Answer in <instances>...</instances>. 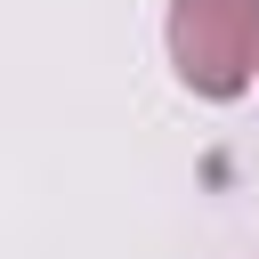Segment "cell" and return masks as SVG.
<instances>
[{
  "mask_svg": "<svg viewBox=\"0 0 259 259\" xmlns=\"http://www.w3.org/2000/svg\"><path fill=\"white\" fill-rule=\"evenodd\" d=\"M162 49L194 97L227 105L259 81V0H170Z\"/></svg>",
  "mask_w": 259,
  "mask_h": 259,
  "instance_id": "obj_1",
  "label": "cell"
}]
</instances>
